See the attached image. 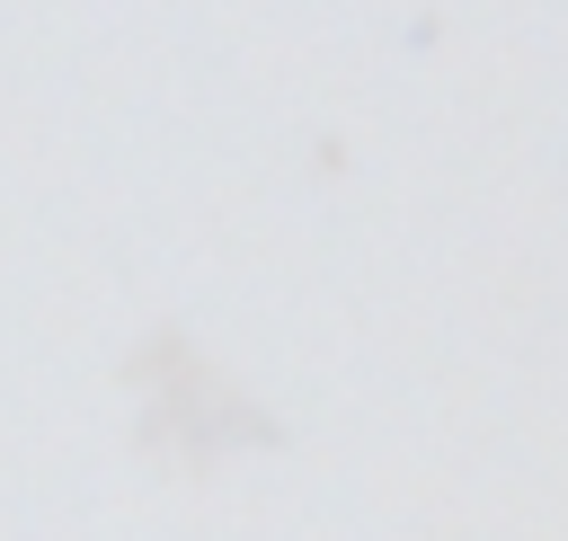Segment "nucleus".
I'll use <instances>...</instances> for the list:
<instances>
[]
</instances>
